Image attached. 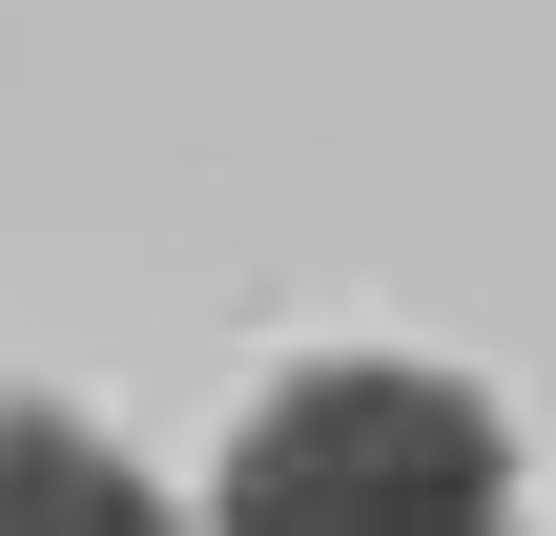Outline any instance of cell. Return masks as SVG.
Returning a JSON list of instances; mask_svg holds the SVG:
<instances>
[{
    "label": "cell",
    "instance_id": "6da1fadb",
    "mask_svg": "<svg viewBox=\"0 0 556 536\" xmlns=\"http://www.w3.org/2000/svg\"><path fill=\"white\" fill-rule=\"evenodd\" d=\"M227 536H516V434L454 372H289L227 434Z\"/></svg>",
    "mask_w": 556,
    "mask_h": 536
},
{
    "label": "cell",
    "instance_id": "7a4b0ae2",
    "mask_svg": "<svg viewBox=\"0 0 556 536\" xmlns=\"http://www.w3.org/2000/svg\"><path fill=\"white\" fill-rule=\"evenodd\" d=\"M0 536H165V496H144L103 434H62V413H0Z\"/></svg>",
    "mask_w": 556,
    "mask_h": 536
}]
</instances>
